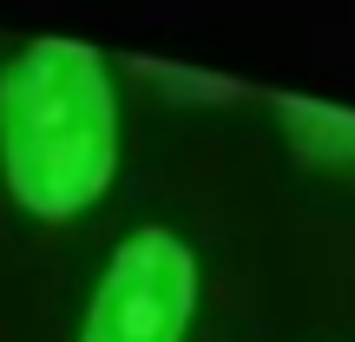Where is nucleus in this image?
<instances>
[{
	"mask_svg": "<svg viewBox=\"0 0 355 342\" xmlns=\"http://www.w3.org/2000/svg\"><path fill=\"white\" fill-rule=\"evenodd\" d=\"M198 303V264L171 230H132L99 277L79 342H178Z\"/></svg>",
	"mask_w": 355,
	"mask_h": 342,
	"instance_id": "2",
	"label": "nucleus"
},
{
	"mask_svg": "<svg viewBox=\"0 0 355 342\" xmlns=\"http://www.w3.org/2000/svg\"><path fill=\"white\" fill-rule=\"evenodd\" d=\"M112 79L79 40H40L0 73V145L26 211L73 217L112 178Z\"/></svg>",
	"mask_w": 355,
	"mask_h": 342,
	"instance_id": "1",
	"label": "nucleus"
}]
</instances>
